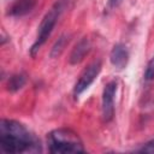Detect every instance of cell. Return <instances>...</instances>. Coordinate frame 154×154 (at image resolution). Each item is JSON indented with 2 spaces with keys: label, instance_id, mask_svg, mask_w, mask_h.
I'll use <instances>...</instances> for the list:
<instances>
[{
  "label": "cell",
  "instance_id": "1",
  "mask_svg": "<svg viewBox=\"0 0 154 154\" xmlns=\"http://www.w3.org/2000/svg\"><path fill=\"white\" fill-rule=\"evenodd\" d=\"M0 147L5 153L40 152V141L22 123L12 119L0 122Z\"/></svg>",
  "mask_w": 154,
  "mask_h": 154
},
{
  "label": "cell",
  "instance_id": "2",
  "mask_svg": "<svg viewBox=\"0 0 154 154\" xmlns=\"http://www.w3.org/2000/svg\"><path fill=\"white\" fill-rule=\"evenodd\" d=\"M49 152L53 154L83 153L84 147L76 132L70 129H57L47 136Z\"/></svg>",
  "mask_w": 154,
  "mask_h": 154
},
{
  "label": "cell",
  "instance_id": "3",
  "mask_svg": "<svg viewBox=\"0 0 154 154\" xmlns=\"http://www.w3.org/2000/svg\"><path fill=\"white\" fill-rule=\"evenodd\" d=\"M59 14H60V4L57 2L52 6V8L45 14V17L42 18L41 23H40V26H38V30H37V37H36V41L34 42V45L31 46V54L35 55V53L40 49V47L47 41V38L49 37L58 18H59Z\"/></svg>",
  "mask_w": 154,
  "mask_h": 154
},
{
  "label": "cell",
  "instance_id": "4",
  "mask_svg": "<svg viewBox=\"0 0 154 154\" xmlns=\"http://www.w3.org/2000/svg\"><path fill=\"white\" fill-rule=\"evenodd\" d=\"M100 71H101V61L100 60L93 61L91 64H89L84 69V71L79 76V78H78V81H77V83L75 84V88H73V94H75L76 97L79 96L95 81V78L97 77Z\"/></svg>",
  "mask_w": 154,
  "mask_h": 154
},
{
  "label": "cell",
  "instance_id": "5",
  "mask_svg": "<svg viewBox=\"0 0 154 154\" xmlns=\"http://www.w3.org/2000/svg\"><path fill=\"white\" fill-rule=\"evenodd\" d=\"M117 90V82L111 81L105 85L102 93V117L105 122H109L114 114V94Z\"/></svg>",
  "mask_w": 154,
  "mask_h": 154
},
{
  "label": "cell",
  "instance_id": "6",
  "mask_svg": "<svg viewBox=\"0 0 154 154\" xmlns=\"http://www.w3.org/2000/svg\"><path fill=\"white\" fill-rule=\"evenodd\" d=\"M109 61L116 69H119V70L124 69L128 65L129 52L123 43H117L112 48V51L109 53Z\"/></svg>",
  "mask_w": 154,
  "mask_h": 154
},
{
  "label": "cell",
  "instance_id": "7",
  "mask_svg": "<svg viewBox=\"0 0 154 154\" xmlns=\"http://www.w3.org/2000/svg\"><path fill=\"white\" fill-rule=\"evenodd\" d=\"M90 47H91V45H90L89 38H88V37H83V38L75 46V48L72 49V52H71V54H70V58H69V63H70L71 65L79 64V63L84 59V57L89 53Z\"/></svg>",
  "mask_w": 154,
  "mask_h": 154
},
{
  "label": "cell",
  "instance_id": "8",
  "mask_svg": "<svg viewBox=\"0 0 154 154\" xmlns=\"http://www.w3.org/2000/svg\"><path fill=\"white\" fill-rule=\"evenodd\" d=\"M35 6V0H18L10 10V14L12 16H24L29 13Z\"/></svg>",
  "mask_w": 154,
  "mask_h": 154
},
{
  "label": "cell",
  "instance_id": "9",
  "mask_svg": "<svg viewBox=\"0 0 154 154\" xmlns=\"http://www.w3.org/2000/svg\"><path fill=\"white\" fill-rule=\"evenodd\" d=\"M26 82V77L24 73H16V75H12L10 78H8V82H7V89L10 91H17L19 90Z\"/></svg>",
  "mask_w": 154,
  "mask_h": 154
},
{
  "label": "cell",
  "instance_id": "10",
  "mask_svg": "<svg viewBox=\"0 0 154 154\" xmlns=\"http://www.w3.org/2000/svg\"><path fill=\"white\" fill-rule=\"evenodd\" d=\"M69 42V37H67V35H61L59 38H58V41L54 43V46L52 47V51H51V57L52 58H57L58 55H60L61 54V52L64 51V48H65V46H66V43Z\"/></svg>",
  "mask_w": 154,
  "mask_h": 154
},
{
  "label": "cell",
  "instance_id": "11",
  "mask_svg": "<svg viewBox=\"0 0 154 154\" xmlns=\"http://www.w3.org/2000/svg\"><path fill=\"white\" fill-rule=\"evenodd\" d=\"M144 78L147 81H150V79L154 78V58H152L150 61L147 65V69H146V72H144Z\"/></svg>",
  "mask_w": 154,
  "mask_h": 154
},
{
  "label": "cell",
  "instance_id": "12",
  "mask_svg": "<svg viewBox=\"0 0 154 154\" xmlns=\"http://www.w3.org/2000/svg\"><path fill=\"white\" fill-rule=\"evenodd\" d=\"M138 152H141V153H152V154H154V140H150L149 142H147L146 144H143V147L140 148Z\"/></svg>",
  "mask_w": 154,
  "mask_h": 154
},
{
  "label": "cell",
  "instance_id": "13",
  "mask_svg": "<svg viewBox=\"0 0 154 154\" xmlns=\"http://www.w3.org/2000/svg\"><path fill=\"white\" fill-rule=\"evenodd\" d=\"M120 1H122V0H108V7H109V8H113V7L118 6V5L120 4Z\"/></svg>",
  "mask_w": 154,
  "mask_h": 154
}]
</instances>
